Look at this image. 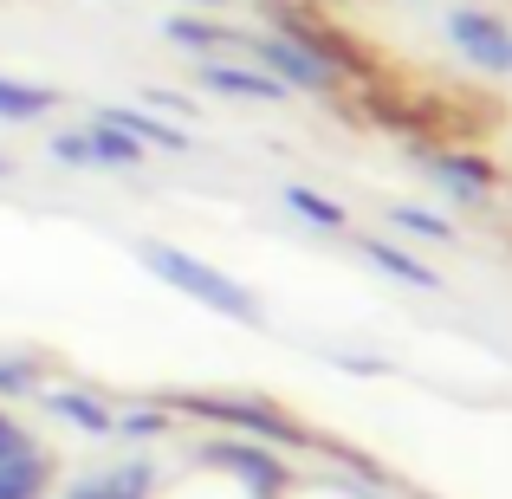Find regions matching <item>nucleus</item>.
I'll list each match as a JSON object with an SVG mask.
<instances>
[{"label": "nucleus", "mask_w": 512, "mask_h": 499, "mask_svg": "<svg viewBox=\"0 0 512 499\" xmlns=\"http://www.w3.org/2000/svg\"><path fill=\"white\" fill-rule=\"evenodd\" d=\"M137 260L150 266V273L163 279L169 292H182V299L208 305L214 318H234V325H266V305L253 299V286H240L234 273H221V266L195 260L188 247H169V240H137Z\"/></svg>", "instance_id": "nucleus-1"}, {"label": "nucleus", "mask_w": 512, "mask_h": 499, "mask_svg": "<svg viewBox=\"0 0 512 499\" xmlns=\"http://www.w3.org/2000/svg\"><path fill=\"white\" fill-rule=\"evenodd\" d=\"M175 415H195V422H214L227 435H247V441H266V448H305V422L260 396H175L169 402Z\"/></svg>", "instance_id": "nucleus-2"}, {"label": "nucleus", "mask_w": 512, "mask_h": 499, "mask_svg": "<svg viewBox=\"0 0 512 499\" xmlns=\"http://www.w3.org/2000/svg\"><path fill=\"white\" fill-rule=\"evenodd\" d=\"M201 467L240 480V487L260 493V499H286L292 487H299V480H292V467L279 461L266 441H247V435H214V441H201Z\"/></svg>", "instance_id": "nucleus-3"}, {"label": "nucleus", "mask_w": 512, "mask_h": 499, "mask_svg": "<svg viewBox=\"0 0 512 499\" xmlns=\"http://www.w3.org/2000/svg\"><path fill=\"white\" fill-rule=\"evenodd\" d=\"M52 163H72V169H137L143 163V143H130L117 124L91 117L85 130H59L52 137Z\"/></svg>", "instance_id": "nucleus-4"}, {"label": "nucleus", "mask_w": 512, "mask_h": 499, "mask_svg": "<svg viewBox=\"0 0 512 499\" xmlns=\"http://www.w3.org/2000/svg\"><path fill=\"white\" fill-rule=\"evenodd\" d=\"M357 253L376 266L383 279H396V286H415V292H441L435 266L422 260V253H409L402 240H383V234H357Z\"/></svg>", "instance_id": "nucleus-5"}, {"label": "nucleus", "mask_w": 512, "mask_h": 499, "mask_svg": "<svg viewBox=\"0 0 512 499\" xmlns=\"http://www.w3.org/2000/svg\"><path fill=\"white\" fill-rule=\"evenodd\" d=\"M448 33H454V46H461L467 59H480L487 72H512V33L500 20H487V13H454Z\"/></svg>", "instance_id": "nucleus-6"}, {"label": "nucleus", "mask_w": 512, "mask_h": 499, "mask_svg": "<svg viewBox=\"0 0 512 499\" xmlns=\"http://www.w3.org/2000/svg\"><path fill=\"white\" fill-rule=\"evenodd\" d=\"M46 409L59 415V422H72L78 435H91V441H111L117 435V409H111V402H98L91 389H46Z\"/></svg>", "instance_id": "nucleus-7"}, {"label": "nucleus", "mask_w": 512, "mask_h": 499, "mask_svg": "<svg viewBox=\"0 0 512 499\" xmlns=\"http://www.w3.org/2000/svg\"><path fill=\"white\" fill-rule=\"evenodd\" d=\"M422 169H428V182H435L441 195H454V201H487L493 182H500V175L487 163H474V156H428Z\"/></svg>", "instance_id": "nucleus-8"}, {"label": "nucleus", "mask_w": 512, "mask_h": 499, "mask_svg": "<svg viewBox=\"0 0 512 499\" xmlns=\"http://www.w3.org/2000/svg\"><path fill=\"white\" fill-rule=\"evenodd\" d=\"M150 493H156V467L124 461V467H111V474H91V480H78V487H65L59 499H150Z\"/></svg>", "instance_id": "nucleus-9"}, {"label": "nucleus", "mask_w": 512, "mask_h": 499, "mask_svg": "<svg viewBox=\"0 0 512 499\" xmlns=\"http://www.w3.org/2000/svg\"><path fill=\"white\" fill-rule=\"evenodd\" d=\"M52 111H59V91L52 85H26V78L0 72V124H39Z\"/></svg>", "instance_id": "nucleus-10"}, {"label": "nucleus", "mask_w": 512, "mask_h": 499, "mask_svg": "<svg viewBox=\"0 0 512 499\" xmlns=\"http://www.w3.org/2000/svg\"><path fill=\"white\" fill-rule=\"evenodd\" d=\"M104 124H117L130 143H143V150H188V130H175V124H163V117H150V111H98Z\"/></svg>", "instance_id": "nucleus-11"}, {"label": "nucleus", "mask_w": 512, "mask_h": 499, "mask_svg": "<svg viewBox=\"0 0 512 499\" xmlns=\"http://www.w3.org/2000/svg\"><path fill=\"white\" fill-rule=\"evenodd\" d=\"M389 227L409 234V240H422V247H454V240H461V227H454L448 214L415 208V201H396V208H389Z\"/></svg>", "instance_id": "nucleus-12"}, {"label": "nucleus", "mask_w": 512, "mask_h": 499, "mask_svg": "<svg viewBox=\"0 0 512 499\" xmlns=\"http://www.w3.org/2000/svg\"><path fill=\"white\" fill-rule=\"evenodd\" d=\"M201 85L208 91H227V98H286V85L266 72H247V65H201Z\"/></svg>", "instance_id": "nucleus-13"}, {"label": "nucleus", "mask_w": 512, "mask_h": 499, "mask_svg": "<svg viewBox=\"0 0 512 499\" xmlns=\"http://www.w3.org/2000/svg\"><path fill=\"white\" fill-rule=\"evenodd\" d=\"M46 487H52V461L39 448L0 461V499H46Z\"/></svg>", "instance_id": "nucleus-14"}, {"label": "nucleus", "mask_w": 512, "mask_h": 499, "mask_svg": "<svg viewBox=\"0 0 512 499\" xmlns=\"http://www.w3.org/2000/svg\"><path fill=\"white\" fill-rule=\"evenodd\" d=\"M175 435V409L169 402H137V409H117V435L111 441H163Z\"/></svg>", "instance_id": "nucleus-15"}, {"label": "nucleus", "mask_w": 512, "mask_h": 499, "mask_svg": "<svg viewBox=\"0 0 512 499\" xmlns=\"http://www.w3.org/2000/svg\"><path fill=\"white\" fill-rule=\"evenodd\" d=\"M286 208L299 214L305 227H318V234H344V227H350V214L338 208V201H325L318 188H305V182H292V188H286Z\"/></svg>", "instance_id": "nucleus-16"}, {"label": "nucleus", "mask_w": 512, "mask_h": 499, "mask_svg": "<svg viewBox=\"0 0 512 499\" xmlns=\"http://www.w3.org/2000/svg\"><path fill=\"white\" fill-rule=\"evenodd\" d=\"M260 59L273 65V72H286L292 85H325V78H331L325 65L312 59V52H305V46H286V39H266V46H260Z\"/></svg>", "instance_id": "nucleus-17"}, {"label": "nucleus", "mask_w": 512, "mask_h": 499, "mask_svg": "<svg viewBox=\"0 0 512 499\" xmlns=\"http://www.w3.org/2000/svg\"><path fill=\"white\" fill-rule=\"evenodd\" d=\"M169 39H175V46H195V52H214V46H227L234 33H221V26H201V20H169Z\"/></svg>", "instance_id": "nucleus-18"}, {"label": "nucleus", "mask_w": 512, "mask_h": 499, "mask_svg": "<svg viewBox=\"0 0 512 499\" xmlns=\"http://www.w3.org/2000/svg\"><path fill=\"white\" fill-rule=\"evenodd\" d=\"M33 389H39V370H33V363H26V357H0V396H33Z\"/></svg>", "instance_id": "nucleus-19"}, {"label": "nucleus", "mask_w": 512, "mask_h": 499, "mask_svg": "<svg viewBox=\"0 0 512 499\" xmlns=\"http://www.w3.org/2000/svg\"><path fill=\"white\" fill-rule=\"evenodd\" d=\"M338 370H357V376H389V357H363V350H325Z\"/></svg>", "instance_id": "nucleus-20"}, {"label": "nucleus", "mask_w": 512, "mask_h": 499, "mask_svg": "<svg viewBox=\"0 0 512 499\" xmlns=\"http://www.w3.org/2000/svg\"><path fill=\"white\" fill-rule=\"evenodd\" d=\"M13 454H33V435L13 415H0V461H13Z\"/></svg>", "instance_id": "nucleus-21"}, {"label": "nucleus", "mask_w": 512, "mask_h": 499, "mask_svg": "<svg viewBox=\"0 0 512 499\" xmlns=\"http://www.w3.org/2000/svg\"><path fill=\"white\" fill-rule=\"evenodd\" d=\"M201 7H214V0H201Z\"/></svg>", "instance_id": "nucleus-22"}, {"label": "nucleus", "mask_w": 512, "mask_h": 499, "mask_svg": "<svg viewBox=\"0 0 512 499\" xmlns=\"http://www.w3.org/2000/svg\"><path fill=\"white\" fill-rule=\"evenodd\" d=\"M0 175H7V163H0Z\"/></svg>", "instance_id": "nucleus-23"}]
</instances>
